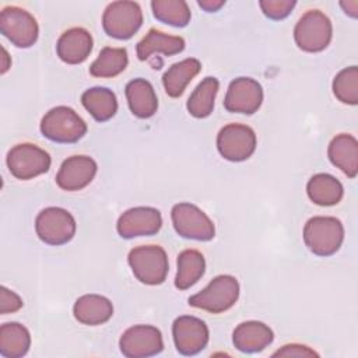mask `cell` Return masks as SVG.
I'll return each mask as SVG.
<instances>
[{"label": "cell", "mask_w": 358, "mask_h": 358, "mask_svg": "<svg viewBox=\"0 0 358 358\" xmlns=\"http://www.w3.org/2000/svg\"><path fill=\"white\" fill-rule=\"evenodd\" d=\"M344 241V227L336 217H312L303 227V242L308 249L320 257L334 255Z\"/></svg>", "instance_id": "obj_1"}, {"label": "cell", "mask_w": 358, "mask_h": 358, "mask_svg": "<svg viewBox=\"0 0 358 358\" xmlns=\"http://www.w3.org/2000/svg\"><path fill=\"white\" fill-rule=\"evenodd\" d=\"M41 133L50 141L70 144L87 133V123L69 106L52 108L41 120Z\"/></svg>", "instance_id": "obj_2"}, {"label": "cell", "mask_w": 358, "mask_h": 358, "mask_svg": "<svg viewBox=\"0 0 358 358\" xmlns=\"http://www.w3.org/2000/svg\"><path fill=\"white\" fill-rule=\"evenodd\" d=\"M127 262L134 277L145 285L162 284L169 270L166 252L158 245H143L131 249Z\"/></svg>", "instance_id": "obj_3"}, {"label": "cell", "mask_w": 358, "mask_h": 358, "mask_svg": "<svg viewBox=\"0 0 358 358\" xmlns=\"http://www.w3.org/2000/svg\"><path fill=\"white\" fill-rule=\"evenodd\" d=\"M239 298V282L234 275L221 274L213 278L200 292L189 298V305L210 313H222Z\"/></svg>", "instance_id": "obj_4"}, {"label": "cell", "mask_w": 358, "mask_h": 358, "mask_svg": "<svg viewBox=\"0 0 358 358\" xmlns=\"http://www.w3.org/2000/svg\"><path fill=\"white\" fill-rule=\"evenodd\" d=\"M333 36V25L320 10L306 11L294 28V39L299 49L310 53L324 50Z\"/></svg>", "instance_id": "obj_5"}, {"label": "cell", "mask_w": 358, "mask_h": 358, "mask_svg": "<svg viewBox=\"0 0 358 358\" xmlns=\"http://www.w3.org/2000/svg\"><path fill=\"white\" fill-rule=\"evenodd\" d=\"M143 24V11L134 1H112L103 11L102 27L115 39H130Z\"/></svg>", "instance_id": "obj_6"}, {"label": "cell", "mask_w": 358, "mask_h": 358, "mask_svg": "<svg viewBox=\"0 0 358 358\" xmlns=\"http://www.w3.org/2000/svg\"><path fill=\"white\" fill-rule=\"evenodd\" d=\"M74 217L62 207H46L35 220L38 238L52 246H60L73 239L76 235Z\"/></svg>", "instance_id": "obj_7"}, {"label": "cell", "mask_w": 358, "mask_h": 358, "mask_svg": "<svg viewBox=\"0 0 358 358\" xmlns=\"http://www.w3.org/2000/svg\"><path fill=\"white\" fill-rule=\"evenodd\" d=\"M171 218L176 234L186 239L211 241L215 227L210 217L192 203H178L172 207Z\"/></svg>", "instance_id": "obj_8"}, {"label": "cell", "mask_w": 358, "mask_h": 358, "mask_svg": "<svg viewBox=\"0 0 358 358\" xmlns=\"http://www.w3.org/2000/svg\"><path fill=\"white\" fill-rule=\"evenodd\" d=\"M50 162V155L31 143L17 144L7 154V166L11 175L20 180H29L48 172Z\"/></svg>", "instance_id": "obj_9"}, {"label": "cell", "mask_w": 358, "mask_h": 358, "mask_svg": "<svg viewBox=\"0 0 358 358\" xmlns=\"http://www.w3.org/2000/svg\"><path fill=\"white\" fill-rule=\"evenodd\" d=\"M0 32L17 48L32 46L39 34L38 22L24 8L8 6L0 13Z\"/></svg>", "instance_id": "obj_10"}, {"label": "cell", "mask_w": 358, "mask_h": 358, "mask_svg": "<svg viewBox=\"0 0 358 358\" xmlns=\"http://www.w3.org/2000/svg\"><path fill=\"white\" fill-rule=\"evenodd\" d=\"M217 148L221 157L228 161H245L252 157L256 150V134L253 129L246 124H227L217 136Z\"/></svg>", "instance_id": "obj_11"}, {"label": "cell", "mask_w": 358, "mask_h": 358, "mask_svg": "<svg viewBox=\"0 0 358 358\" xmlns=\"http://www.w3.org/2000/svg\"><path fill=\"white\" fill-rule=\"evenodd\" d=\"M120 352L127 358H144L159 354L164 350L161 331L150 324L129 327L119 340Z\"/></svg>", "instance_id": "obj_12"}, {"label": "cell", "mask_w": 358, "mask_h": 358, "mask_svg": "<svg viewBox=\"0 0 358 358\" xmlns=\"http://www.w3.org/2000/svg\"><path fill=\"white\" fill-rule=\"evenodd\" d=\"M172 336L179 354L196 355L203 351L208 343V327L201 319L183 315L175 319Z\"/></svg>", "instance_id": "obj_13"}, {"label": "cell", "mask_w": 358, "mask_h": 358, "mask_svg": "<svg viewBox=\"0 0 358 358\" xmlns=\"http://www.w3.org/2000/svg\"><path fill=\"white\" fill-rule=\"evenodd\" d=\"M263 102V88L262 85L250 77H238L231 81L224 106L232 113L252 115L259 110Z\"/></svg>", "instance_id": "obj_14"}, {"label": "cell", "mask_w": 358, "mask_h": 358, "mask_svg": "<svg viewBox=\"0 0 358 358\" xmlns=\"http://www.w3.org/2000/svg\"><path fill=\"white\" fill-rule=\"evenodd\" d=\"M162 227L161 213L154 207H133L124 211L116 224L117 234L124 239L136 236H150Z\"/></svg>", "instance_id": "obj_15"}, {"label": "cell", "mask_w": 358, "mask_h": 358, "mask_svg": "<svg viewBox=\"0 0 358 358\" xmlns=\"http://www.w3.org/2000/svg\"><path fill=\"white\" fill-rule=\"evenodd\" d=\"M96 162L87 155H73L63 161L57 175L56 183L60 189L67 192H77L88 186L95 173Z\"/></svg>", "instance_id": "obj_16"}, {"label": "cell", "mask_w": 358, "mask_h": 358, "mask_svg": "<svg viewBox=\"0 0 358 358\" xmlns=\"http://www.w3.org/2000/svg\"><path fill=\"white\" fill-rule=\"evenodd\" d=\"M94 41L91 34L81 28H70L64 31L57 43H56V52L60 60H63L67 64H78L87 60L90 53L92 52Z\"/></svg>", "instance_id": "obj_17"}, {"label": "cell", "mask_w": 358, "mask_h": 358, "mask_svg": "<svg viewBox=\"0 0 358 358\" xmlns=\"http://www.w3.org/2000/svg\"><path fill=\"white\" fill-rule=\"evenodd\" d=\"M274 338L273 330L263 322L249 320L238 324L232 334L234 345L246 354H253L264 350Z\"/></svg>", "instance_id": "obj_18"}, {"label": "cell", "mask_w": 358, "mask_h": 358, "mask_svg": "<svg viewBox=\"0 0 358 358\" xmlns=\"http://www.w3.org/2000/svg\"><path fill=\"white\" fill-rule=\"evenodd\" d=\"M74 317L85 326H99L106 323L113 315L112 302L98 294L80 296L73 306Z\"/></svg>", "instance_id": "obj_19"}, {"label": "cell", "mask_w": 358, "mask_h": 358, "mask_svg": "<svg viewBox=\"0 0 358 358\" xmlns=\"http://www.w3.org/2000/svg\"><path fill=\"white\" fill-rule=\"evenodd\" d=\"M330 162L341 169L347 176L355 178L358 173V141L354 136L341 133L336 136L327 148Z\"/></svg>", "instance_id": "obj_20"}, {"label": "cell", "mask_w": 358, "mask_h": 358, "mask_svg": "<svg viewBox=\"0 0 358 358\" xmlns=\"http://www.w3.org/2000/svg\"><path fill=\"white\" fill-rule=\"evenodd\" d=\"M126 98L131 113L140 119L151 117L158 109V98L154 87L144 78H134L126 85Z\"/></svg>", "instance_id": "obj_21"}, {"label": "cell", "mask_w": 358, "mask_h": 358, "mask_svg": "<svg viewBox=\"0 0 358 358\" xmlns=\"http://www.w3.org/2000/svg\"><path fill=\"white\" fill-rule=\"evenodd\" d=\"M185 49V39L180 36H173L164 34L155 28H151L145 36L137 43V57L140 60H147L151 55L162 53L165 56H172L180 53Z\"/></svg>", "instance_id": "obj_22"}, {"label": "cell", "mask_w": 358, "mask_h": 358, "mask_svg": "<svg viewBox=\"0 0 358 358\" xmlns=\"http://www.w3.org/2000/svg\"><path fill=\"white\" fill-rule=\"evenodd\" d=\"M200 70L201 63L194 57H187L172 64L162 76L165 92L172 98H179L185 92L187 84L199 74Z\"/></svg>", "instance_id": "obj_23"}, {"label": "cell", "mask_w": 358, "mask_h": 358, "mask_svg": "<svg viewBox=\"0 0 358 358\" xmlns=\"http://www.w3.org/2000/svg\"><path fill=\"white\" fill-rule=\"evenodd\" d=\"M83 106L96 122L112 119L117 110V99L112 90L106 87H92L81 95Z\"/></svg>", "instance_id": "obj_24"}, {"label": "cell", "mask_w": 358, "mask_h": 358, "mask_svg": "<svg viewBox=\"0 0 358 358\" xmlns=\"http://www.w3.org/2000/svg\"><path fill=\"white\" fill-rule=\"evenodd\" d=\"M308 197L317 206H334L344 194V189L340 180L329 173L313 175L306 185Z\"/></svg>", "instance_id": "obj_25"}, {"label": "cell", "mask_w": 358, "mask_h": 358, "mask_svg": "<svg viewBox=\"0 0 358 358\" xmlns=\"http://www.w3.org/2000/svg\"><path fill=\"white\" fill-rule=\"evenodd\" d=\"M31 347V336L25 326L17 322L0 327V354L6 358H21Z\"/></svg>", "instance_id": "obj_26"}, {"label": "cell", "mask_w": 358, "mask_h": 358, "mask_svg": "<svg viewBox=\"0 0 358 358\" xmlns=\"http://www.w3.org/2000/svg\"><path fill=\"white\" fill-rule=\"evenodd\" d=\"M206 271L204 256L196 249H186L178 256V273L175 287L178 289H187L193 287Z\"/></svg>", "instance_id": "obj_27"}, {"label": "cell", "mask_w": 358, "mask_h": 358, "mask_svg": "<svg viewBox=\"0 0 358 358\" xmlns=\"http://www.w3.org/2000/svg\"><path fill=\"white\" fill-rule=\"evenodd\" d=\"M220 88V83L215 77H206L193 90L187 99V110L192 116L203 119L211 115L214 109V101Z\"/></svg>", "instance_id": "obj_28"}, {"label": "cell", "mask_w": 358, "mask_h": 358, "mask_svg": "<svg viewBox=\"0 0 358 358\" xmlns=\"http://www.w3.org/2000/svg\"><path fill=\"white\" fill-rule=\"evenodd\" d=\"M129 63L127 50L124 48H103L98 57L90 66V73L94 77L110 78L120 74Z\"/></svg>", "instance_id": "obj_29"}, {"label": "cell", "mask_w": 358, "mask_h": 358, "mask_svg": "<svg viewBox=\"0 0 358 358\" xmlns=\"http://www.w3.org/2000/svg\"><path fill=\"white\" fill-rule=\"evenodd\" d=\"M154 17L172 27H186L190 22V8L183 0H154L151 1Z\"/></svg>", "instance_id": "obj_30"}, {"label": "cell", "mask_w": 358, "mask_h": 358, "mask_svg": "<svg viewBox=\"0 0 358 358\" xmlns=\"http://www.w3.org/2000/svg\"><path fill=\"white\" fill-rule=\"evenodd\" d=\"M333 94L334 96L348 105L358 103V69L357 66H350L343 69L333 80Z\"/></svg>", "instance_id": "obj_31"}, {"label": "cell", "mask_w": 358, "mask_h": 358, "mask_svg": "<svg viewBox=\"0 0 358 358\" xmlns=\"http://www.w3.org/2000/svg\"><path fill=\"white\" fill-rule=\"evenodd\" d=\"M295 0H260L259 6L263 14L271 20H282L295 7Z\"/></svg>", "instance_id": "obj_32"}, {"label": "cell", "mask_w": 358, "mask_h": 358, "mask_svg": "<svg viewBox=\"0 0 358 358\" xmlns=\"http://www.w3.org/2000/svg\"><path fill=\"white\" fill-rule=\"evenodd\" d=\"M22 308V299L7 287L0 288V313H14Z\"/></svg>", "instance_id": "obj_33"}, {"label": "cell", "mask_w": 358, "mask_h": 358, "mask_svg": "<svg viewBox=\"0 0 358 358\" xmlns=\"http://www.w3.org/2000/svg\"><path fill=\"white\" fill-rule=\"evenodd\" d=\"M273 357H319L317 352L310 350L306 345L301 344H287L282 348L277 350Z\"/></svg>", "instance_id": "obj_34"}, {"label": "cell", "mask_w": 358, "mask_h": 358, "mask_svg": "<svg viewBox=\"0 0 358 358\" xmlns=\"http://www.w3.org/2000/svg\"><path fill=\"white\" fill-rule=\"evenodd\" d=\"M197 4L207 13H214V11H218L224 4L225 1L224 0H199Z\"/></svg>", "instance_id": "obj_35"}, {"label": "cell", "mask_w": 358, "mask_h": 358, "mask_svg": "<svg viewBox=\"0 0 358 358\" xmlns=\"http://www.w3.org/2000/svg\"><path fill=\"white\" fill-rule=\"evenodd\" d=\"M340 6L343 7V10L345 11V14H348L350 17L355 18L357 17V11H358V1L352 0V1H341Z\"/></svg>", "instance_id": "obj_36"}, {"label": "cell", "mask_w": 358, "mask_h": 358, "mask_svg": "<svg viewBox=\"0 0 358 358\" xmlns=\"http://www.w3.org/2000/svg\"><path fill=\"white\" fill-rule=\"evenodd\" d=\"M1 52H3V56H1V74H4L10 69L11 62H10L8 53H7V50L4 48H1Z\"/></svg>", "instance_id": "obj_37"}]
</instances>
